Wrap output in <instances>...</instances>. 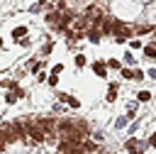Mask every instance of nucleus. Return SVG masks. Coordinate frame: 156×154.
Instances as JSON below:
<instances>
[{"label": "nucleus", "instance_id": "1", "mask_svg": "<svg viewBox=\"0 0 156 154\" xmlns=\"http://www.w3.org/2000/svg\"><path fill=\"white\" fill-rule=\"evenodd\" d=\"M24 127H27V137H29L32 142H44V139H46V132H44V127H41L37 120H34V122H32V120H24Z\"/></svg>", "mask_w": 156, "mask_h": 154}, {"label": "nucleus", "instance_id": "4", "mask_svg": "<svg viewBox=\"0 0 156 154\" xmlns=\"http://www.w3.org/2000/svg\"><path fill=\"white\" fill-rule=\"evenodd\" d=\"M124 149L129 152V154H141V147H139V142L132 137V139H127V144H124Z\"/></svg>", "mask_w": 156, "mask_h": 154}, {"label": "nucleus", "instance_id": "12", "mask_svg": "<svg viewBox=\"0 0 156 154\" xmlns=\"http://www.w3.org/2000/svg\"><path fill=\"white\" fill-rule=\"evenodd\" d=\"M76 66H78V68H83V66H85V56H83V54H78V56H76Z\"/></svg>", "mask_w": 156, "mask_h": 154}, {"label": "nucleus", "instance_id": "6", "mask_svg": "<svg viewBox=\"0 0 156 154\" xmlns=\"http://www.w3.org/2000/svg\"><path fill=\"white\" fill-rule=\"evenodd\" d=\"M100 37H102V32H98V27H88V39H90L93 44H98Z\"/></svg>", "mask_w": 156, "mask_h": 154}, {"label": "nucleus", "instance_id": "14", "mask_svg": "<svg viewBox=\"0 0 156 154\" xmlns=\"http://www.w3.org/2000/svg\"><path fill=\"white\" fill-rule=\"evenodd\" d=\"M107 68H119V61L117 59H107Z\"/></svg>", "mask_w": 156, "mask_h": 154}, {"label": "nucleus", "instance_id": "13", "mask_svg": "<svg viewBox=\"0 0 156 154\" xmlns=\"http://www.w3.org/2000/svg\"><path fill=\"white\" fill-rule=\"evenodd\" d=\"M139 100H141V103L151 100V93H149V90H141V93H139Z\"/></svg>", "mask_w": 156, "mask_h": 154}, {"label": "nucleus", "instance_id": "2", "mask_svg": "<svg viewBox=\"0 0 156 154\" xmlns=\"http://www.w3.org/2000/svg\"><path fill=\"white\" fill-rule=\"evenodd\" d=\"M93 73L100 76V78H105V76H107V64H102V61H93Z\"/></svg>", "mask_w": 156, "mask_h": 154}, {"label": "nucleus", "instance_id": "15", "mask_svg": "<svg viewBox=\"0 0 156 154\" xmlns=\"http://www.w3.org/2000/svg\"><path fill=\"white\" fill-rule=\"evenodd\" d=\"M122 78H134V71L132 68H122Z\"/></svg>", "mask_w": 156, "mask_h": 154}, {"label": "nucleus", "instance_id": "3", "mask_svg": "<svg viewBox=\"0 0 156 154\" xmlns=\"http://www.w3.org/2000/svg\"><path fill=\"white\" fill-rule=\"evenodd\" d=\"M37 122H39V125L44 127V132H46V134H51V132H54V127H56V122H54L51 117H39Z\"/></svg>", "mask_w": 156, "mask_h": 154}, {"label": "nucleus", "instance_id": "11", "mask_svg": "<svg viewBox=\"0 0 156 154\" xmlns=\"http://www.w3.org/2000/svg\"><path fill=\"white\" fill-rule=\"evenodd\" d=\"M7 144H10V142H7V134H5V130L0 127V149H5Z\"/></svg>", "mask_w": 156, "mask_h": 154}, {"label": "nucleus", "instance_id": "19", "mask_svg": "<svg viewBox=\"0 0 156 154\" xmlns=\"http://www.w3.org/2000/svg\"><path fill=\"white\" fill-rule=\"evenodd\" d=\"M149 144H151V147H156V132H154V134L149 137Z\"/></svg>", "mask_w": 156, "mask_h": 154}, {"label": "nucleus", "instance_id": "21", "mask_svg": "<svg viewBox=\"0 0 156 154\" xmlns=\"http://www.w3.org/2000/svg\"><path fill=\"white\" fill-rule=\"evenodd\" d=\"M41 2H46V0H39V5H41Z\"/></svg>", "mask_w": 156, "mask_h": 154}, {"label": "nucleus", "instance_id": "5", "mask_svg": "<svg viewBox=\"0 0 156 154\" xmlns=\"http://www.w3.org/2000/svg\"><path fill=\"white\" fill-rule=\"evenodd\" d=\"M115 27H117V20H112V17L102 20V34H110V32H115Z\"/></svg>", "mask_w": 156, "mask_h": 154}, {"label": "nucleus", "instance_id": "18", "mask_svg": "<svg viewBox=\"0 0 156 154\" xmlns=\"http://www.w3.org/2000/svg\"><path fill=\"white\" fill-rule=\"evenodd\" d=\"M129 46H132V49H139V46H141V42H139V39H132V42H129Z\"/></svg>", "mask_w": 156, "mask_h": 154}, {"label": "nucleus", "instance_id": "20", "mask_svg": "<svg viewBox=\"0 0 156 154\" xmlns=\"http://www.w3.org/2000/svg\"><path fill=\"white\" fill-rule=\"evenodd\" d=\"M0 46H2V37H0Z\"/></svg>", "mask_w": 156, "mask_h": 154}, {"label": "nucleus", "instance_id": "7", "mask_svg": "<svg viewBox=\"0 0 156 154\" xmlns=\"http://www.w3.org/2000/svg\"><path fill=\"white\" fill-rule=\"evenodd\" d=\"M117 100V83H110L107 88V103H115Z\"/></svg>", "mask_w": 156, "mask_h": 154}, {"label": "nucleus", "instance_id": "8", "mask_svg": "<svg viewBox=\"0 0 156 154\" xmlns=\"http://www.w3.org/2000/svg\"><path fill=\"white\" fill-rule=\"evenodd\" d=\"M58 20H61V12H58V10H54V12H49V15H46V22H51V24H54V22H58Z\"/></svg>", "mask_w": 156, "mask_h": 154}, {"label": "nucleus", "instance_id": "10", "mask_svg": "<svg viewBox=\"0 0 156 154\" xmlns=\"http://www.w3.org/2000/svg\"><path fill=\"white\" fill-rule=\"evenodd\" d=\"M24 34H27V27H15V29H12V37H15V39H20V37H24Z\"/></svg>", "mask_w": 156, "mask_h": 154}, {"label": "nucleus", "instance_id": "9", "mask_svg": "<svg viewBox=\"0 0 156 154\" xmlns=\"http://www.w3.org/2000/svg\"><path fill=\"white\" fill-rule=\"evenodd\" d=\"M144 54H146L149 59H154V56H156V44H146V46H144Z\"/></svg>", "mask_w": 156, "mask_h": 154}, {"label": "nucleus", "instance_id": "16", "mask_svg": "<svg viewBox=\"0 0 156 154\" xmlns=\"http://www.w3.org/2000/svg\"><path fill=\"white\" fill-rule=\"evenodd\" d=\"M66 103H68V105H71V108H80V103H78V100H76V98H71V95H68V100H66Z\"/></svg>", "mask_w": 156, "mask_h": 154}, {"label": "nucleus", "instance_id": "17", "mask_svg": "<svg viewBox=\"0 0 156 154\" xmlns=\"http://www.w3.org/2000/svg\"><path fill=\"white\" fill-rule=\"evenodd\" d=\"M134 32H136V34H146V32H151V27H136Z\"/></svg>", "mask_w": 156, "mask_h": 154}]
</instances>
